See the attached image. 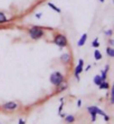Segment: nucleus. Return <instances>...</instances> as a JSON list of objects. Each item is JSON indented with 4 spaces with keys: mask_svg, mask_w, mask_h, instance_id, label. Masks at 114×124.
I'll return each mask as SVG.
<instances>
[{
    "mask_svg": "<svg viewBox=\"0 0 114 124\" xmlns=\"http://www.w3.org/2000/svg\"><path fill=\"white\" fill-rule=\"evenodd\" d=\"M65 121L67 122L68 124L73 123V122L75 121V116H74V115H66V116H65Z\"/></svg>",
    "mask_w": 114,
    "mask_h": 124,
    "instance_id": "obj_14",
    "label": "nucleus"
},
{
    "mask_svg": "<svg viewBox=\"0 0 114 124\" xmlns=\"http://www.w3.org/2000/svg\"><path fill=\"white\" fill-rule=\"evenodd\" d=\"M111 104H114V90L111 92Z\"/></svg>",
    "mask_w": 114,
    "mask_h": 124,
    "instance_id": "obj_18",
    "label": "nucleus"
},
{
    "mask_svg": "<svg viewBox=\"0 0 114 124\" xmlns=\"http://www.w3.org/2000/svg\"><path fill=\"white\" fill-rule=\"evenodd\" d=\"M108 68H110V66H108V65H106V66H105V69H104V70H105V72H106V73H107Z\"/></svg>",
    "mask_w": 114,
    "mask_h": 124,
    "instance_id": "obj_25",
    "label": "nucleus"
},
{
    "mask_svg": "<svg viewBox=\"0 0 114 124\" xmlns=\"http://www.w3.org/2000/svg\"><path fill=\"white\" fill-rule=\"evenodd\" d=\"M2 108L5 111H15V110H17L18 108V104L16 103V102H7V103H5L2 105Z\"/></svg>",
    "mask_w": 114,
    "mask_h": 124,
    "instance_id": "obj_6",
    "label": "nucleus"
},
{
    "mask_svg": "<svg viewBox=\"0 0 114 124\" xmlns=\"http://www.w3.org/2000/svg\"><path fill=\"white\" fill-rule=\"evenodd\" d=\"M9 19L7 18V16L5 14H3L2 11H0V25L1 23H8Z\"/></svg>",
    "mask_w": 114,
    "mask_h": 124,
    "instance_id": "obj_10",
    "label": "nucleus"
},
{
    "mask_svg": "<svg viewBox=\"0 0 114 124\" xmlns=\"http://www.w3.org/2000/svg\"><path fill=\"white\" fill-rule=\"evenodd\" d=\"M50 83L56 87H59L62 84H64V75L60 72H54L49 76Z\"/></svg>",
    "mask_w": 114,
    "mask_h": 124,
    "instance_id": "obj_1",
    "label": "nucleus"
},
{
    "mask_svg": "<svg viewBox=\"0 0 114 124\" xmlns=\"http://www.w3.org/2000/svg\"><path fill=\"white\" fill-rule=\"evenodd\" d=\"M28 35L30 36V38H32V39H34V40H37V39H40L41 37H44L45 31H44V29H41L40 27L33 26L32 28L28 30Z\"/></svg>",
    "mask_w": 114,
    "mask_h": 124,
    "instance_id": "obj_2",
    "label": "nucleus"
},
{
    "mask_svg": "<svg viewBox=\"0 0 114 124\" xmlns=\"http://www.w3.org/2000/svg\"><path fill=\"white\" fill-rule=\"evenodd\" d=\"M53 41H54V44L56 45V46H58L59 48H64V47L67 46V38H66V36H64L63 34H56L55 35L54 39H53Z\"/></svg>",
    "mask_w": 114,
    "mask_h": 124,
    "instance_id": "obj_3",
    "label": "nucleus"
},
{
    "mask_svg": "<svg viewBox=\"0 0 114 124\" xmlns=\"http://www.w3.org/2000/svg\"><path fill=\"white\" fill-rule=\"evenodd\" d=\"M87 112H89L90 114H96V115H102L106 122L110 121V116H108L107 114H106V113L104 112L103 110H101L100 107H97V106H89V107H87Z\"/></svg>",
    "mask_w": 114,
    "mask_h": 124,
    "instance_id": "obj_4",
    "label": "nucleus"
},
{
    "mask_svg": "<svg viewBox=\"0 0 114 124\" xmlns=\"http://www.w3.org/2000/svg\"><path fill=\"white\" fill-rule=\"evenodd\" d=\"M106 54H107L108 57H114V48L113 47H107L106 48Z\"/></svg>",
    "mask_w": 114,
    "mask_h": 124,
    "instance_id": "obj_13",
    "label": "nucleus"
},
{
    "mask_svg": "<svg viewBox=\"0 0 114 124\" xmlns=\"http://www.w3.org/2000/svg\"><path fill=\"white\" fill-rule=\"evenodd\" d=\"M91 116H92V122L96 121V114H91Z\"/></svg>",
    "mask_w": 114,
    "mask_h": 124,
    "instance_id": "obj_20",
    "label": "nucleus"
},
{
    "mask_svg": "<svg viewBox=\"0 0 114 124\" xmlns=\"http://www.w3.org/2000/svg\"><path fill=\"white\" fill-rule=\"evenodd\" d=\"M18 124H26V122L24 121L23 118H19V122H18Z\"/></svg>",
    "mask_w": 114,
    "mask_h": 124,
    "instance_id": "obj_23",
    "label": "nucleus"
},
{
    "mask_svg": "<svg viewBox=\"0 0 114 124\" xmlns=\"http://www.w3.org/2000/svg\"><path fill=\"white\" fill-rule=\"evenodd\" d=\"M36 18H37V19H40V18H41V14H40V12H37V14H36Z\"/></svg>",
    "mask_w": 114,
    "mask_h": 124,
    "instance_id": "obj_22",
    "label": "nucleus"
},
{
    "mask_svg": "<svg viewBox=\"0 0 114 124\" xmlns=\"http://www.w3.org/2000/svg\"><path fill=\"white\" fill-rule=\"evenodd\" d=\"M104 1H105V0H100V2H104Z\"/></svg>",
    "mask_w": 114,
    "mask_h": 124,
    "instance_id": "obj_27",
    "label": "nucleus"
},
{
    "mask_svg": "<svg viewBox=\"0 0 114 124\" xmlns=\"http://www.w3.org/2000/svg\"><path fill=\"white\" fill-rule=\"evenodd\" d=\"M112 34H113V30H112V29H110V30L105 31V35H106V36H112Z\"/></svg>",
    "mask_w": 114,
    "mask_h": 124,
    "instance_id": "obj_19",
    "label": "nucleus"
},
{
    "mask_svg": "<svg viewBox=\"0 0 114 124\" xmlns=\"http://www.w3.org/2000/svg\"><path fill=\"white\" fill-rule=\"evenodd\" d=\"M77 106H78V107L82 106V101H81V100H78V101H77Z\"/></svg>",
    "mask_w": 114,
    "mask_h": 124,
    "instance_id": "obj_24",
    "label": "nucleus"
},
{
    "mask_svg": "<svg viewBox=\"0 0 114 124\" xmlns=\"http://www.w3.org/2000/svg\"><path fill=\"white\" fill-rule=\"evenodd\" d=\"M98 88H100V90H108V88H110V84L106 81H103L102 83L98 85Z\"/></svg>",
    "mask_w": 114,
    "mask_h": 124,
    "instance_id": "obj_9",
    "label": "nucleus"
},
{
    "mask_svg": "<svg viewBox=\"0 0 114 124\" xmlns=\"http://www.w3.org/2000/svg\"><path fill=\"white\" fill-rule=\"evenodd\" d=\"M60 61H62V63L64 64H68L69 62H71V55L69 54H63V55L60 56Z\"/></svg>",
    "mask_w": 114,
    "mask_h": 124,
    "instance_id": "obj_8",
    "label": "nucleus"
},
{
    "mask_svg": "<svg viewBox=\"0 0 114 124\" xmlns=\"http://www.w3.org/2000/svg\"><path fill=\"white\" fill-rule=\"evenodd\" d=\"M108 44H110V46H113V45H114V40H113V39H110V40H108Z\"/></svg>",
    "mask_w": 114,
    "mask_h": 124,
    "instance_id": "obj_21",
    "label": "nucleus"
},
{
    "mask_svg": "<svg viewBox=\"0 0 114 124\" xmlns=\"http://www.w3.org/2000/svg\"><path fill=\"white\" fill-rule=\"evenodd\" d=\"M83 67H84V61L83 59H80L78 61V65L75 67V70H74V75H75V78L77 81H80V74L83 72Z\"/></svg>",
    "mask_w": 114,
    "mask_h": 124,
    "instance_id": "obj_5",
    "label": "nucleus"
},
{
    "mask_svg": "<svg viewBox=\"0 0 114 124\" xmlns=\"http://www.w3.org/2000/svg\"><path fill=\"white\" fill-rule=\"evenodd\" d=\"M101 74H102V75H100V76H101V78H102V81H106V77H107V73H106L105 70H102V72H101Z\"/></svg>",
    "mask_w": 114,
    "mask_h": 124,
    "instance_id": "obj_17",
    "label": "nucleus"
},
{
    "mask_svg": "<svg viewBox=\"0 0 114 124\" xmlns=\"http://www.w3.org/2000/svg\"><path fill=\"white\" fill-rule=\"evenodd\" d=\"M47 5H48V7H49V8L54 9V10H55V11H56V12H60V9H59V8H57V7L55 6L54 3H51V2H48V3H47Z\"/></svg>",
    "mask_w": 114,
    "mask_h": 124,
    "instance_id": "obj_15",
    "label": "nucleus"
},
{
    "mask_svg": "<svg viewBox=\"0 0 114 124\" xmlns=\"http://www.w3.org/2000/svg\"><path fill=\"white\" fill-rule=\"evenodd\" d=\"M94 58H95V61H101L102 59V54H101V52L98 49H95L94 50Z\"/></svg>",
    "mask_w": 114,
    "mask_h": 124,
    "instance_id": "obj_12",
    "label": "nucleus"
},
{
    "mask_svg": "<svg viewBox=\"0 0 114 124\" xmlns=\"http://www.w3.org/2000/svg\"><path fill=\"white\" fill-rule=\"evenodd\" d=\"M86 40H87V34H83L82 35V37L80 38V40L77 41V46L78 47H82L85 45Z\"/></svg>",
    "mask_w": 114,
    "mask_h": 124,
    "instance_id": "obj_7",
    "label": "nucleus"
},
{
    "mask_svg": "<svg viewBox=\"0 0 114 124\" xmlns=\"http://www.w3.org/2000/svg\"><path fill=\"white\" fill-rule=\"evenodd\" d=\"M92 46L94 47L95 49H97L98 47H100V43H98V39H97V38H96V39H94L93 41H92Z\"/></svg>",
    "mask_w": 114,
    "mask_h": 124,
    "instance_id": "obj_16",
    "label": "nucleus"
},
{
    "mask_svg": "<svg viewBox=\"0 0 114 124\" xmlns=\"http://www.w3.org/2000/svg\"><path fill=\"white\" fill-rule=\"evenodd\" d=\"M102 82H103V81H102V78H101L100 75H95L94 78H93V83H94L95 85H97V86H98V85H100Z\"/></svg>",
    "mask_w": 114,
    "mask_h": 124,
    "instance_id": "obj_11",
    "label": "nucleus"
},
{
    "mask_svg": "<svg viewBox=\"0 0 114 124\" xmlns=\"http://www.w3.org/2000/svg\"><path fill=\"white\" fill-rule=\"evenodd\" d=\"M90 69H91V65H89V66L86 67V68H85V70H90Z\"/></svg>",
    "mask_w": 114,
    "mask_h": 124,
    "instance_id": "obj_26",
    "label": "nucleus"
}]
</instances>
